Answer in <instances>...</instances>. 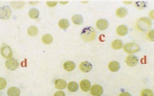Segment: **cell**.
Here are the masks:
<instances>
[{"label": "cell", "mask_w": 154, "mask_h": 96, "mask_svg": "<svg viewBox=\"0 0 154 96\" xmlns=\"http://www.w3.org/2000/svg\"><path fill=\"white\" fill-rule=\"evenodd\" d=\"M81 37L82 40L86 42H90L94 41L96 38V32L92 27H87L83 29Z\"/></svg>", "instance_id": "1"}, {"label": "cell", "mask_w": 154, "mask_h": 96, "mask_svg": "<svg viewBox=\"0 0 154 96\" xmlns=\"http://www.w3.org/2000/svg\"><path fill=\"white\" fill-rule=\"evenodd\" d=\"M151 22L147 18H141L137 22V27L142 31H147L151 28Z\"/></svg>", "instance_id": "2"}, {"label": "cell", "mask_w": 154, "mask_h": 96, "mask_svg": "<svg viewBox=\"0 0 154 96\" xmlns=\"http://www.w3.org/2000/svg\"><path fill=\"white\" fill-rule=\"evenodd\" d=\"M124 51L128 54H134L137 53L140 51V47L137 44L134 43H128L123 46Z\"/></svg>", "instance_id": "3"}, {"label": "cell", "mask_w": 154, "mask_h": 96, "mask_svg": "<svg viewBox=\"0 0 154 96\" xmlns=\"http://www.w3.org/2000/svg\"><path fill=\"white\" fill-rule=\"evenodd\" d=\"M11 9L8 6H3L0 7V19L4 20H9L11 17Z\"/></svg>", "instance_id": "4"}, {"label": "cell", "mask_w": 154, "mask_h": 96, "mask_svg": "<svg viewBox=\"0 0 154 96\" xmlns=\"http://www.w3.org/2000/svg\"><path fill=\"white\" fill-rule=\"evenodd\" d=\"M6 67L9 70H15L18 68V61L14 58H10L6 61Z\"/></svg>", "instance_id": "5"}, {"label": "cell", "mask_w": 154, "mask_h": 96, "mask_svg": "<svg viewBox=\"0 0 154 96\" xmlns=\"http://www.w3.org/2000/svg\"><path fill=\"white\" fill-rule=\"evenodd\" d=\"M1 54L5 59H10L12 58L13 52L11 48L9 45H3L1 47Z\"/></svg>", "instance_id": "6"}, {"label": "cell", "mask_w": 154, "mask_h": 96, "mask_svg": "<svg viewBox=\"0 0 154 96\" xmlns=\"http://www.w3.org/2000/svg\"><path fill=\"white\" fill-rule=\"evenodd\" d=\"M90 93L93 96H101L103 93L102 86L98 84H95L90 88Z\"/></svg>", "instance_id": "7"}, {"label": "cell", "mask_w": 154, "mask_h": 96, "mask_svg": "<svg viewBox=\"0 0 154 96\" xmlns=\"http://www.w3.org/2000/svg\"><path fill=\"white\" fill-rule=\"evenodd\" d=\"M126 63L128 66L133 67V66H137V65L138 64L139 59L137 57H136V56L131 54V55L128 56V57H126Z\"/></svg>", "instance_id": "8"}, {"label": "cell", "mask_w": 154, "mask_h": 96, "mask_svg": "<svg viewBox=\"0 0 154 96\" xmlns=\"http://www.w3.org/2000/svg\"><path fill=\"white\" fill-rule=\"evenodd\" d=\"M79 68L83 72H89L92 69V66L88 61H83L79 65Z\"/></svg>", "instance_id": "9"}, {"label": "cell", "mask_w": 154, "mask_h": 96, "mask_svg": "<svg viewBox=\"0 0 154 96\" xmlns=\"http://www.w3.org/2000/svg\"><path fill=\"white\" fill-rule=\"evenodd\" d=\"M96 27L98 29L104 31L107 29L109 27V22L105 19H100L96 22Z\"/></svg>", "instance_id": "10"}, {"label": "cell", "mask_w": 154, "mask_h": 96, "mask_svg": "<svg viewBox=\"0 0 154 96\" xmlns=\"http://www.w3.org/2000/svg\"><path fill=\"white\" fill-rule=\"evenodd\" d=\"M67 84L65 80H61V79H58L55 81V87L57 89L59 90H63L67 87Z\"/></svg>", "instance_id": "11"}, {"label": "cell", "mask_w": 154, "mask_h": 96, "mask_svg": "<svg viewBox=\"0 0 154 96\" xmlns=\"http://www.w3.org/2000/svg\"><path fill=\"white\" fill-rule=\"evenodd\" d=\"M80 86L83 91L88 92L90 91V88H91V84L88 80H84L81 82Z\"/></svg>", "instance_id": "12"}, {"label": "cell", "mask_w": 154, "mask_h": 96, "mask_svg": "<svg viewBox=\"0 0 154 96\" xmlns=\"http://www.w3.org/2000/svg\"><path fill=\"white\" fill-rule=\"evenodd\" d=\"M116 33L118 34V35L121 36H124L128 34V27L126 25H120L116 29Z\"/></svg>", "instance_id": "13"}, {"label": "cell", "mask_w": 154, "mask_h": 96, "mask_svg": "<svg viewBox=\"0 0 154 96\" xmlns=\"http://www.w3.org/2000/svg\"><path fill=\"white\" fill-rule=\"evenodd\" d=\"M120 63L116 61H111L109 64V69L111 72H117V71L120 70Z\"/></svg>", "instance_id": "14"}, {"label": "cell", "mask_w": 154, "mask_h": 96, "mask_svg": "<svg viewBox=\"0 0 154 96\" xmlns=\"http://www.w3.org/2000/svg\"><path fill=\"white\" fill-rule=\"evenodd\" d=\"M76 68V63L74 61H67L64 63V69L66 71L71 72L73 71Z\"/></svg>", "instance_id": "15"}, {"label": "cell", "mask_w": 154, "mask_h": 96, "mask_svg": "<svg viewBox=\"0 0 154 96\" xmlns=\"http://www.w3.org/2000/svg\"><path fill=\"white\" fill-rule=\"evenodd\" d=\"M72 21L74 24L76 25H80L84 23V18L81 15L76 14L72 17Z\"/></svg>", "instance_id": "16"}, {"label": "cell", "mask_w": 154, "mask_h": 96, "mask_svg": "<svg viewBox=\"0 0 154 96\" xmlns=\"http://www.w3.org/2000/svg\"><path fill=\"white\" fill-rule=\"evenodd\" d=\"M7 95L8 96H20V91L17 87H11L8 89Z\"/></svg>", "instance_id": "17"}, {"label": "cell", "mask_w": 154, "mask_h": 96, "mask_svg": "<svg viewBox=\"0 0 154 96\" xmlns=\"http://www.w3.org/2000/svg\"><path fill=\"white\" fill-rule=\"evenodd\" d=\"M29 17L32 19H36L39 16V11L36 8H32L28 12Z\"/></svg>", "instance_id": "18"}, {"label": "cell", "mask_w": 154, "mask_h": 96, "mask_svg": "<svg viewBox=\"0 0 154 96\" xmlns=\"http://www.w3.org/2000/svg\"><path fill=\"white\" fill-rule=\"evenodd\" d=\"M116 14V15L118 17V18H123L126 16L127 14H128V10H127L126 8L121 7L117 9Z\"/></svg>", "instance_id": "19"}, {"label": "cell", "mask_w": 154, "mask_h": 96, "mask_svg": "<svg viewBox=\"0 0 154 96\" xmlns=\"http://www.w3.org/2000/svg\"><path fill=\"white\" fill-rule=\"evenodd\" d=\"M67 89L72 93L76 92L78 89V84L76 82H70L67 84Z\"/></svg>", "instance_id": "20"}, {"label": "cell", "mask_w": 154, "mask_h": 96, "mask_svg": "<svg viewBox=\"0 0 154 96\" xmlns=\"http://www.w3.org/2000/svg\"><path fill=\"white\" fill-rule=\"evenodd\" d=\"M53 38L51 34H46L42 36V42L46 45H50L53 43Z\"/></svg>", "instance_id": "21"}, {"label": "cell", "mask_w": 154, "mask_h": 96, "mask_svg": "<svg viewBox=\"0 0 154 96\" xmlns=\"http://www.w3.org/2000/svg\"><path fill=\"white\" fill-rule=\"evenodd\" d=\"M28 34L30 36H36L38 34V28L36 26H30L28 29Z\"/></svg>", "instance_id": "22"}, {"label": "cell", "mask_w": 154, "mask_h": 96, "mask_svg": "<svg viewBox=\"0 0 154 96\" xmlns=\"http://www.w3.org/2000/svg\"><path fill=\"white\" fill-rule=\"evenodd\" d=\"M58 26L62 29H66L69 27V22L67 19H61L58 22Z\"/></svg>", "instance_id": "23"}, {"label": "cell", "mask_w": 154, "mask_h": 96, "mask_svg": "<svg viewBox=\"0 0 154 96\" xmlns=\"http://www.w3.org/2000/svg\"><path fill=\"white\" fill-rule=\"evenodd\" d=\"M111 47L114 49H120L123 47V43L121 40H115L111 44Z\"/></svg>", "instance_id": "24"}, {"label": "cell", "mask_w": 154, "mask_h": 96, "mask_svg": "<svg viewBox=\"0 0 154 96\" xmlns=\"http://www.w3.org/2000/svg\"><path fill=\"white\" fill-rule=\"evenodd\" d=\"M25 2L24 1H13L11 2V6L14 8V9H21L24 6Z\"/></svg>", "instance_id": "25"}, {"label": "cell", "mask_w": 154, "mask_h": 96, "mask_svg": "<svg viewBox=\"0 0 154 96\" xmlns=\"http://www.w3.org/2000/svg\"><path fill=\"white\" fill-rule=\"evenodd\" d=\"M142 96H153V93L150 89H144L142 91Z\"/></svg>", "instance_id": "26"}, {"label": "cell", "mask_w": 154, "mask_h": 96, "mask_svg": "<svg viewBox=\"0 0 154 96\" xmlns=\"http://www.w3.org/2000/svg\"><path fill=\"white\" fill-rule=\"evenodd\" d=\"M7 85V82L6 80L3 77H0V90H3L6 88Z\"/></svg>", "instance_id": "27"}, {"label": "cell", "mask_w": 154, "mask_h": 96, "mask_svg": "<svg viewBox=\"0 0 154 96\" xmlns=\"http://www.w3.org/2000/svg\"><path fill=\"white\" fill-rule=\"evenodd\" d=\"M135 4L137 6V9H144V8H146V3L143 1H137V2L135 3Z\"/></svg>", "instance_id": "28"}, {"label": "cell", "mask_w": 154, "mask_h": 96, "mask_svg": "<svg viewBox=\"0 0 154 96\" xmlns=\"http://www.w3.org/2000/svg\"><path fill=\"white\" fill-rule=\"evenodd\" d=\"M57 4V1H48L47 2H46V4L49 7H54L55 6H56Z\"/></svg>", "instance_id": "29"}, {"label": "cell", "mask_w": 154, "mask_h": 96, "mask_svg": "<svg viewBox=\"0 0 154 96\" xmlns=\"http://www.w3.org/2000/svg\"><path fill=\"white\" fill-rule=\"evenodd\" d=\"M53 96H66V95H65L64 91H57L56 93L54 94Z\"/></svg>", "instance_id": "30"}, {"label": "cell", "mask_w": 154, "mask_h": 96, "mask_svg": "<svg viewBox=\"0 0 154 96\" xmlns=\"http://www.w3.org/2000/svg\"><path fill=\"white\" fill-rule=\"evenodd\" d=\"M119 96H132L130 93H129L128 92H123L122 93H121V95Z\"/></svg>", "instance_id": "31"}, {"label": "cell", "mask_w": 154, "mask_h": 96, "mask_svg": "<svg viewBox=\"0 0 154 96\" xmlns=\"http://www.w3.org/2000/svg\"><path fill=\"white\" fill-rule=\"evenodd\" d=\"M153 31L152 30V31H151V32H150V33H149V37H150V39H151V36H152V38H153Z\"/></svg>", "instance_id": "32"}, {"label": "cell", "mask_w": 154, "mask_h": 96, "mask_svg": "<svg viewBox=\"0 0 154 96\" xmlns=\"http://www.w3.org/2000/svg\"><path fill=\"white\" fill-rule=\"evenodd\" d=\"M59 3L61 4H65L68 3V1H60Z\"/></svg>", "instance_id": "33"}]
</instances>
